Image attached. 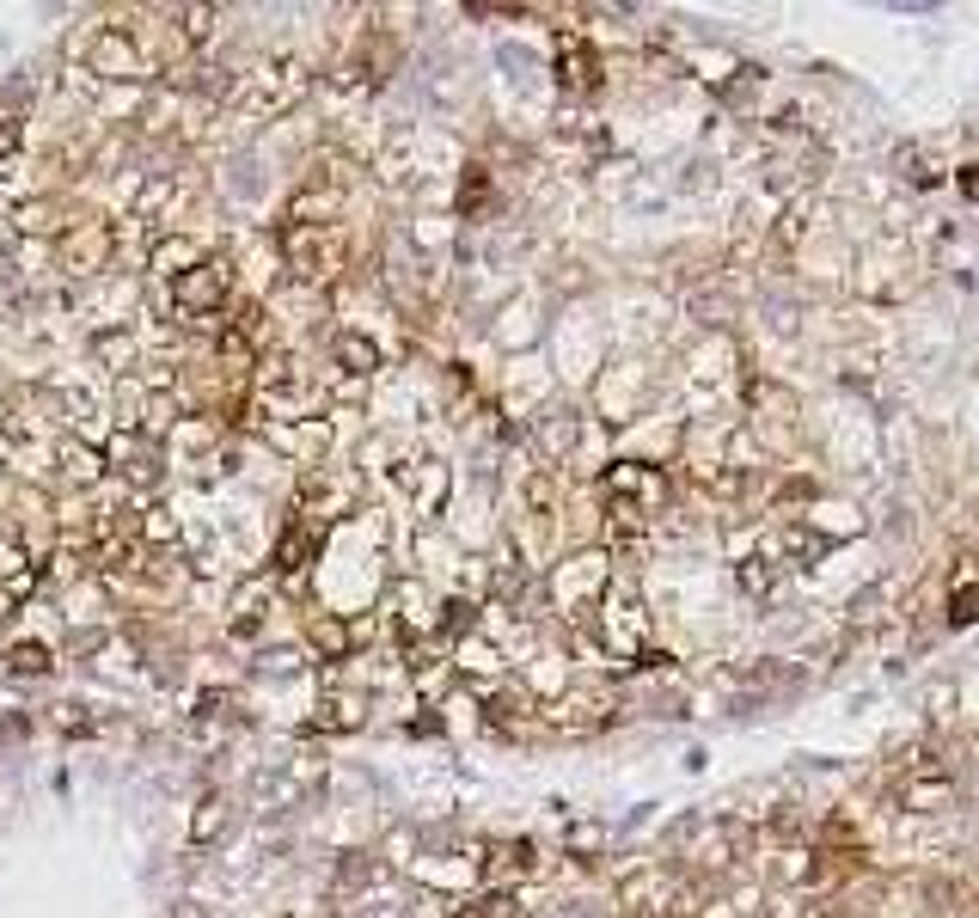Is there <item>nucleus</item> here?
<instances>
[{
    "mask_svg": "<svg viewBox=\"0 0 979 918\" xmlns=\"http://www.w3.org/2000/svg\"><path fill=\"white\" fill-rule=\"evenodd\" d=\"M178 307L184 312H220L227 307V270L220 264H196V270H184V276H178Z\"/></svg>",
    "mask_w": 979,
    "mask_h": 918,
    "instance_id": "1",
    "label": "nucleus"
},
{
    "mask_svg": "<svg viewBox=\"0 0 979 918\" xmlns=\"http://www.w3.org/2000/svg\"><path fill=\"white\" fill-rule=\"evenodd\" d=\"M282 251H288V264H295L300 276H331V239H325V227L295 220V227L282 234Z\"/></svg>",
    "mask_w": 979,
    "mask_h": 918,
    "instance_id": "2",
    "label": "nucleus"
},
{
    "mask_svg": "<svg viewBox=\"0 0 979 918\" xmlns=\"http://www.w3.org/2000/svg\"><path fill=\"white\" fill-rule=\"evenodd\" d=\"M86 62H93V74H105V80H123V74H135V44H129V32H98V44L86 49Z\"/></svg>",
    "mask_w": 979,
    "mask_h": 918,
    "instance_id": "3",
    "label": "nucleus"
},
{
    "mask_svg": "<svg viewBox=\"0 0 979 918\" xmlns=\"http://www.w3.org/2000/svg\"><path fill=\"white\" fill-rule=\"evenodd\" d=\"M62 251H68V270H98V264L110 258V234H105V227L68 234V239H62Z\"/></svg>",
    "mask_w": 979,
    "mask_h": 918,
    "instance_id": "4",
    "label": "nucleus"
},
{
    "mask_svg": "<svg viewBox=\"0 0 979 918\" xmlns=\"http://www.w3.org/2000/svg\"><path fill=\"white\" fill-rule=\"evenodd\" d=\"M154 460H159V453H154V441H141V436H123V441H117V472H123V478L147 484V478L159 472Z\"/></svg>",
    "mask_w": 979,
    "mask_h": 918,
    "instance_id": "5",
    "label": "nucleus"
},
{
    "mask_svg": "<svg viewBox=\"0 0 979 918\" xmlns=\"http://www.w3.org/2000/svg\"><path fill=\"white\" fill-rule=\"evenodd\" d=\"M331 356H337L349 374H373V368H380V349H373L368 337H356V331H343V337L331 343Z\"/></svg>",
    "mask_w": 979,
    "mask_h": 918,
    "instance_id": "6",
    "label": "nucleus"
},
{
    "mask_svg": "<svg viewBox=\"0 0 979 918\" xmlns=\"http://www.w3.org/2000/svg\"><path fill=\"white\" fill-rule=\"evenodd\" d=\"M203 264V251L190 246V239H166V246L154 251V270L159 276H184V270H196Z\"/></svg>",
    "mask_w": 979,
    "mask_h": 918,
    "instance_id": "7",
    "label": "nucleus"
},
{
    "mask_svg": "<svg viewBox=\"0 0 979 918\" xmlns=\"http://www.w3.org/2000/svg\"><path fill=\"white\" fill-rule=\"evenodd\" d=\"M0 661H7V673H19V680H25V673H49V649H44V643H7Z\"/></svg>",
    "mask_w": 979,
    "mask_h": 918,
    "instance_id": "8",
    "label": "nucleus"
},
{
    "mask_svg": "<svg viewBox=\"0 0 979 918\" xmlns=\"http://www.w3.org/2000/svg\"><path fill=\"white\" fill-rule=\"evenodd\" d=\"M514 870H521V875L533 870V845H497V857H490V875L502 882V875H514Z\"/></svg>",
    "mask_w": 979,
    "mask_h": 918,
    "instance_id": "9",
    "label": "nucleus"
},
{
    "mask_svg": "<svg viewBox=\"0 0 979 918\" xmlns=\"http://www.w3.org/2000/svg\"><path fill=\"white\" fill-rule=\"evenodd\" d=\"M312 643H319L325 655H349V624H343V619H319V624H312Z\"/></svg>",
    "mask_w": 979,
    "mask_h": 918,
    "instance_id": "10",
    "label": "nucleus"
},
{
    "mask_svg": "<svg viewBox=\"0 0 979 918\" xmlns=\"http://www.w3.org/2000/svg\"><path fill=\"white\" fill-rule=\"evenodd\" d=\"M220 814H227V802H220V796H203V814H196V826H190V839L208 845L220 833Z\"/></svg>",
    "mask_w": 979,
    "mask_h": 918,
    "instance_id": "11",
    "label": "nucleus"
},
{
    "mask_svg": "<svg viewBox=\"0 0 979 918\" xmlns=\"http://www.w3.org/2000/svg\"><path fill=\"white\" fill-rule=\"evenodd\" d=\"M563 80H575V86H594V56H582V49H563Z\"/></svg>",
    "mask_w": 979,
    "mask_h": 918,
    "instance_id": "12",
    "label": "nucleus"
},
{
    "mask_svg": "<svg viewBox=\"0 0 979 918\" xmlns=\"http://www.w3.org/2000/svg\"><path fill=\"white\" fill-rule=\"evenodd\" d=\"M68 478L93 484V478H98V453H86V448H68Z\"/></svg>",
    "mask_w": 979,
    "mask_h": 918,
    "instance_id": "13",
    "label": "nucleus"
},
{
    "mask_svg": "<svg viewBox=\"0 0 979 918\" xmlns=\"http://www.w3.org/2000/svg\"><path fill=\"white\" fill-rule=\"evenodd\" d=\"M368 875H373V863H368L361 851H349V863L337 870V882H343V887H356V882H368Z\"/></svg>",
    "mask_w": 979,
    "mask_h": 918,
    "instance_id": "14",
    "label": "nucleus"
},
{
    "mask_svg": "<svg viewBox=\"0 0 979 918\" xmlns=\"http://www.w3.org/2000/svg\"><path fill=\"white\" fill-rule=\"evenodd\" d=\"M312 545L300 539V533H288V539H282V570H300V558H307Z\"/></svg>",
    "mask_w": 979,
    "mask_h": 918,
    "instance_id": "15",
    "label": "nucleus"
},
{
    "mask_svg": "<svg viewBox=\"0 0 979 918\" xmlns=\"http://www.w3.org/2000/svg\"><path fill=\"white\" fill-rule=\"evenodd\" d=\"M7 612H13V594H7V588H0V619H7Z\"/></svg>",
    "mask_w": 979,
    "mask_h": 918,
    "instance_id": "16",
    "label": "nucleus"
}]
</instances>
